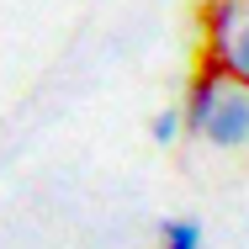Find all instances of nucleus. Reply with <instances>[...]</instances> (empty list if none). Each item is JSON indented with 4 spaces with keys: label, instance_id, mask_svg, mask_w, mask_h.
<instances>
[{
    "label": "nucleus",
    "instance_id": "39448f33",
    "mask_svg": "<svg viewBox=\"0 0 249 249\" xmlns=\"http://www.w3.org/2000/svg\"><path fill=\"white\" fill-rule=\"evenodd\" d=\"M180 127H186V111H180V106H170V111H159V117H154V143H175V138H180Z\"/></svg>",
    "mask_w": 249,
    "mask_h": 249
},
{
    "label": "nucleus",
    "instance_id": "f03ea898",
    "mask_svg": "<svg viewBox=\"0 0 249 249\" xmlns=\"http://www.w3.org/2000/svg\"><path fill=\"white\" fill-rule=\"evenodd\" d=\"M201 143H212V149H223V154L249 149V85L228 80V90H223V101H217L207 133H201Z\"/></svg>",
    "mask_w": 249,
    "mask_h": 249
},
{
    "label": "nucleus",
    "instance_id": "f257e3e1",
    "mask_svg": "<svg viewBox=\"0 0 249 249\" xmlns=\"http://www.w3.org/2000/svg\"><path fill=\"white\" fill-rule=\"evenodd\" d=\"M207 58L249 85V0H207Z\"/></svg>",
    "mask_w": 249,
    "mask_h": 249
},
{
    "label": "nucleus",
    "instance_id": "7ed1b4c3",
    "mask_svg": "<svg viewBox=\"0 0 249 249\" xmlns=\"http://www.w3.org/2000/svg\"><path fill=\"white\" fill-rule=\"evenodd\" d=\"M228 90V69L217 64V58H201V69L191 74V90H186V133H207V122H212V111H217V101Z\"/></svg>",
    "mask_w": 249,
    "mask_h": 249
},
{
    "label": "nucleus",
    "instance_id": "20e7f679",
    "mask_svg": "<svg viewBox=\"0 0 249 249\" xmlns=\"http://www.w3.org/2000/svg\"><path fill=\"white\" fill-rule=\"evenodd\" d=\"M164 249H201V223L196 217H170L164 223Z\"/></svg>",
    "mask_w": 249,
    "mask_h": 249
}]
</instances>
